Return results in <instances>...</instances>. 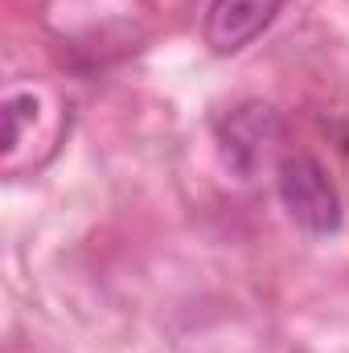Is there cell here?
<instances>
[{"mask_svg":"<svg viewBox=\"0 0 349 353\" xmlns=\"http://www.w3.org/2000/svg\"><path fill=\"white\" fill-rule=\"evenodd\" d=\"M279 201L308 234H333L341 226V197L312 157H288L279 165Z\"/></svg>","mask_w":349,"mask_h":353,"instance_id":"obj_1","label":"cell"},{"mask_svg":"<svg viewBox=\"0 0 349 353\" xmlns=\"http://www.w3.org/2000/svg\"><path fill=\"white\" fill-rule=\"evenodd\" d=\"M218 144L235 173L251 176L259 165L271 161V152L279 144V115L263 103H243L218 123Z\"/></svg>","mask_w":349,"mask_h":353,"instance_id":"obj_2","label":"cell"},{"mask_svg":"<svg viewBox=\"0 0 349 353\" xmlns=\"http://www.w3.org/2000/svg\"><path fill=\"white\" fill-rule=\"evenodd\" d=\"M283 0H210L206 8V41L214 54H239L275 21Z\"/></svg>","mask_w":349,"mask_h":353,"instance_id":"obj_3","label":"cell"}]
</instances>
